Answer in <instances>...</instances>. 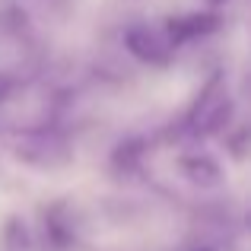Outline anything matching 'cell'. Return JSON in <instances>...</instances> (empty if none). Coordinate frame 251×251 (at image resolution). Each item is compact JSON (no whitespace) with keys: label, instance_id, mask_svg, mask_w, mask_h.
Returning a JSON list of instances; mask_svg holds the SVG:
<instances>
[{"label":"cell","instance_id":"obj_1","mask_svg":"<svg viewBox=\"0 0 251 251\" xmlns=\"http://www.w3.org/2000/svg\"><path fill=\"white\" fill-rule=\"evenodd\" d=\"M124 42H127L130 54H137L140 61H150V64H162L166 61V45H162L150 29H130Z\"/></svg>","mask_w":251,"mask_h":251},{"label":"cell","instance_id":"obj_2","mask_svg":"<svg viewBox=\"0 0 251 251\" xmlns=\"http://www.w3.org/2000/svg\"><path fill=\"white\" fill-rule=\"evenodd\" d=\"M181 172L197 184H216L220 181V169H216V162L207 159V156H191V159H184Z\"/></svg>","mask_w":251,"mask_h":251}]
</instances>
